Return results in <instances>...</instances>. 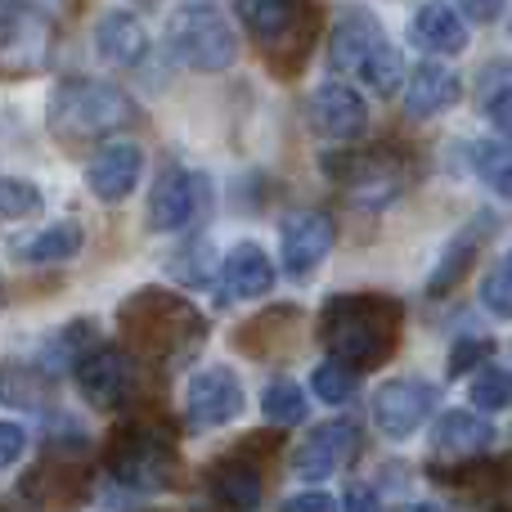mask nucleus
I'll return each mask as SVG.
<instances>
[{"label":"nucleus","instance_id":"obj_1","mask_svg":"<svg viewBox=\"0 0 512 512\" xmlns=\"http://www.w3.org/2000/svg\"><path fill=\"white\" fill-rule=\"evenodd\" d=\"M117 328L131 355L158 364V369H180L198 355L207 342V319L194 301H185L171 288H140L122 301Z\"/></svg>","mask_w":512,"mask_h":512},{"label":"nucleus","instance_id":"obj_2","mask_svg":"<svg viewBox=\"0 0 512 512\" xmlns=\"http://www.w3.org/2000/svg\"><path fill=\"white\" fill-rule=\"evenodd\" d=\"M405 333V306L382 292H337L319 310V342L355 369H382Z\"/></svg>","mask_w":512,"mask_h":512},{"label":"nucleus","instance_id":"obj_3","mask_svg":"<svg viewBox=\"0 0 512 512\" xmlns=\"http://www.w3.org/2000/svg\"><path fill=\"white\" fill-rule=\"evenodd\" d=\"M108 472L131 490H162L180 468L176 432L162 414H131L113 427L104 445Z\"/></svg>","mask_w":512,"mask_h":512},{"label":"nucleus","instance_id":"obj_4","mask_svg":"<svg viewBox=\"0 0 512 512\" xmlns=\"http://www.w3.org/2000/svg\"><path fill=\"white\" fill-rule=\"evenodd\" d=\"M131 122H135L131 95L108 86V81L68 77L50 95V131L63 135V140H99V135H113Z\"/></svg>","mask_w":512,"mask_h":512},{"label":"nucleus","instance_id":"obj_5","mask_svg":"<svg viewBox=\"0 0 512 512\" xmlns=\"http://www.w3.org/2000/svg\"><path fill=\"white\" fill-rule=\"evenodd\" d=\"M239 18L252 41L265 50L274 72L292 77L315 41V5L310 0H239Z\"/></svg>","mask_w":512,"mask_h":512},{"label":"nucleus","instance_id":"obj_6","mask_svg":"<svg viewBox=\"0 0 512 512\" xmlns=\"http://www.w3.org/2000/svg\"><path fill=\"white\" fill-rule=\"evenodd\" d=\"M90 477H95V468H90V459H86V441H81V436H72V441L50 436L45 454L32 463V472L18 481V490H23V499L32 508L59 512V508L81 504V499L90 495Z\"/></svg>","mask_w":512,"mask_h":512},{"label":"nucleus","instance_id":"obj_7","mask_svg":"<svg viewBox=\"0 0 512 512\" xmlns=\"http://www.w3.org/2000/svg\"><path fill=\"white\" fill-rule=\"evenodd\" d=\"M167 45L180 63L198 72H225L239 59V36H234L230 18L212 5H185L171 14Z\"/></svg>","mask_w":512,"mask_h":512},{"label":"nucleus","instance_id":"obj_8","mask_svg":"<svg viewBox=\"0 0 512 512\" xmlns=\"http://www.w3.org/2000/svg\"><path fill=\"white\" fill-rule=\"evenodd\" d=\"M54 23L32 0H0V77H32L50 63Z\"/></svg>","mask_w":512,"mask_h":512},{"label":"nucleus","instance_id":"obj_9","mask_svg":"<svg viewBox=\"0 0 512 512\" xmlns=\"http://www.w3.org/2000/svg\"><path fill=\"white\" fill-rule=\"evenodd\" d=\"M328 176L346 189L351 198H360L364 207H382L405 189V162L391 149H360V153H333L324 158Z\"/></svg>","mask_w":512,"mask_h":512},{"label":"nucleus","instance_id":"obj_10","mask_svg":"<svg viewBox=\"0 0 512 512\" xmlns=\"http://www.w3.org/2000/svg\"><path fill=\"white\" fill-rule=\"evenodd\" d=\"M436 400H441L436 382L396 378V382H382L378 400H373V418H378L382 436H391V441H405V436H414L418 427H423L427 418L436 414Z\"/></svg>","mask_w":512,"mask_h":512},{"label":"nucleus","instance_id":"obj_11","mask_svg":"<svg viewBox=\"0 0 512 512\" xmlns=\"http://www.w3.org/2000/svg\"><path fill=\"white\" fill-rule=\"evenodd\" d=\"M355 454H360V427L351 418H333V423L310 427V436L292 454V472L301 481H324L355 463Z\"/></svg>","mask_w":512,"mask_h":512},{"label":"nucleus","instance_id":"obj_12","mask_svg":"<svg viewBox=\"0 0 512 512\" xmlns=\"http://www.w3.org/2000/svg\"><path fill=\"white\" fill-rule=\"evenodd\" d=\"M441 481L468 512H512V454L508 459H468L441 472Z\"/></svg>","mask_w":512,"mask_h":512},{"label":"nucleus","instance_id":"obj_13","mask_svg":"<svg viewBox=\"0 0 512 512\" xmlns=\"http://www.w3.org/2000/svg\"><path fill=\"white\" fill-rule=\"evenodd\" d=\"M81 396L95 409H117L135 396V360L122 346H95L86 360L77 364Z\"/></svg>","mask_w":512,"mask_h":512},{"label":"nucleus","instance_id":"obj_14","mask_svg":"<svg viewBox=\"0 0 512 512\" xmlns=\"http://www.w3.org/2000/svg\"><path fill=\"white\" fill-rule=\"evenodd\" d=\"M243 414V382L234 378L225 364L203 369L185 391V418L203 432V427H225Z\"/></svg>","mask_w":512,"mask_h":512},{"label":"nucleus","instance_id":"obj_15","mask_svg":"<svg viewBox=\"0 0 512 512\" xmlns=\"http://www.w3.org/2000/svg\"><path fill=\"white\" fill-rule=\"evenodd\" d=\"M333 239H337V225H333L328 212H319V207L292 212L288 221H283V239H279L283 270H288L292 279H306V274L328 256Z\"/></svg>","mask_w":512,"mask_h":512},{"label":"nucleus","instance_id":"obj_16","mask_svg":"<svg viewBox=\"0 0 512 512\" xmlns=\"http://www.w3.org/2000/svg\"><path fill=\"white\" fill-rule=\"evenodd\" d=\"M207 198V180L198 171H185V167H171L158 176L149 194V230L153 234H171L180 225H189L198 216Z\"/></svg>","mask_w":512,"mask_h":512},{"label":"nucleus","instance_id":"obj_17","mask_svg":"<svg viewBox=\"0 0 512 512\" xmlns=\"http://www.w3.org/2000/svg\"><path fill=\"white\" fill-rule=\"evenodd\" d=\"M310 126L324 140H360L364 126H369V108L346 81H324L310 95Z\"/></svg>","mask_w":512,"mask_h":512},{"label":"nucleus","instance_id":"obj_18","mask_svg":"<svg viewBox=\"0 0 512 512\" xmlns=\"http://www.w3.org/2000/svg\"><path fill=\"white\" fill-rule=\"evenodd\" d=\"M382 41H387V32H382L378 18L364 5H346L333 23V36H328V63H333L337 72H355V77H360L364 59H369Z\"/></svg>","mask_w":512,"mask_h":512},{"label":"nucleus","instance_id":"obj_19","mask_svg":"<svg viewBox=\"0 0 512 512\" xmlns=\"http://www.w3.org/2000/svg\"><path fill=\"white\" fill-rule=\"evenodd\" d=\"M144 171V153L140 144H108V149L95 153V162L86 167V185L99 203H122L135 189Z\"/></svg>","mask_w":512,"mask_h":512},{"label":"nucleus","instance_id":"obj_20","mask_svg":"<svg viewBox=\"0 0 512 512\" xmlns=\"http://www.w3.org/2000/svg\"><path fill=\"white\" fill-rule=\"evenodd\" d=\"M490 445H495V427H490L486 418L468 414V409H450V414H441L432 427V450L450 463L481 459Z\"/></svg>","mask_w":512,"mask_h":512},{"label":"nucleus","instance_id":"obj_21","mask_svg":"<svg viewBox=\"0 0 512 512\" xmlns=\"http://www.w3.org/2000/svg\"><path fill=\"white\" fill-rule=\"evenodd\" d=\"M409 41L427 54H463L468 50V23H463L445 0H427V5L409 18Z\"/></svg>","mask_w":512,"mask_h":512},{"label":"nucleus","instance_id":"obj_22","mask_svg":"<svg viewBox=\"0 0 512 512\" xmlns=\"http://www.w3.org/2000/svg\"><path fill=\"white\" fill-rule=\"evenodd\" d=\"M221 288L230 301H252L274 288V265L256 243H239L221 261Z\"/></svg>","mask_w":512,"mask_h":512},{"label":"nucleus","instance_id":"obj_23","mask_svg":"<svg viewBox=\"0 0 512 512\" xmlns=\"http://www.w3.org/2000/svg\"><path fill=\"white\" fill-rule=\"evenodd\" d=\"M207 490L221 508L230 512H256L261 508V472L252 468V459H243L234 450V459H221L212 472H207Z\"/></svg>","mask_w":512,"mask_h":512},{"label":"nucleus","instance_id":"obj_24","mask_svg":"<svg viewBox=\"0 0 512 512\" xmlns=\"http://www.w3.org/2000/svg\"><path fill=\"white\" fill-rule=\"evenodd\" d=\"M95 45L108 63L135 68V63H144V54H149V32H144V23L131 14V9H113V14L99 18Z\"/></svg>","mask_w":512,"mask_h":512},{"label":"nucleus","instance_id":"obj_25","mask_svg":"<svg viewBox=\"0 0 512 512\" xmlns=\"http://www.w3.org/2000/svg\"><path fill=\"white\" fill-rule=\"evenodd\" d=\"M490 230H495V216H477V221H472L468 230L445 248V256L436 261V270H432V279H427V292H432V297H445L450 288H459L463 274H468L472 261L481 256V243H486Z\"/></svg>","mask_w":512,"mask_h":512},{"label":"nucleus","instance_id":"obj_26","mask_svg":"<svg viewBox=\"0 0 512 512\" xmlns=\"http://www.w3.org/2000/svg\"><path fill=\"white\" fill-rule=\"evenodd\" d=\"M454 99H459V77L450 68H441V63H418V72L405 86V113L423 122V117L445 113Z\"/></svg>","mask_w":512,"mask_h":512},{"label":"nucleus","instance_id":"obj_27","mask_svg":"<svg viewBox=\"0 0 512 512\" xmlns=\"http://www.w3.org/2000/svg\"><path fill=\"white\" fill-rule=\"evenodd\" d=\"M81 243H86V230H81L77 221H59V225H50V230H41L36 239L18 243V261H27V265H59V261H68V256H77Z\"/></svg>","mask_w":512,"mask_h":512},{"label":"nucleus","instance_id":"obj_28","mask_svg":"<svg viewBox=\"0 0 512 512\" xmlns=\"http://www.w3.org/2000/svg\"><path fill=\"white\" fill-rule=\"evenodd\" d=\"M50 369H27V364H5L0 369V400L14 409H41L54 391Z\"/></svg>","mask_w":512,"mask_h":512},{"label":"nucleus","instance_id":"obj_29","mask_svg":"<svg viewBox=\"0 0 512 512\" xmlns=\"http://www.w3.org/2000/svg\"><path fill=\"white\" fill-rule=\"evenodd\" d=\"M472 167L499 198H512V140H481L472 149Z\"/></svg>","mask_w":512,"mask_h":512},{"label":"nucleus","instance_id":"obj_30","mask_svg":"<svg viewBox=\"0 0 512 512\" xmlns=\"http://www.w3.org/2000/svg\"><path fill=\"white\" fill-rule=\"evenodd\" d=\"M310 387H315V396L328 400V405H346V400L355 396V387H360V369L333 355V360H324L310 373Z\"/></svg>","mask_w":512,"mask_h":512},{"label":"nucleus","instance_id":"obj_31","mask_svg":"<svg viewBox=\"0 0 512 512\" xmlns=\"http://www.w3.org/2000/svg\"><path fill=\"white\" fill-rule=\"evenodd\" d=\"M261 414L270 418V423H279V427H292V423L306 418V396H301L297 382L274 378L270 387L261 391Z\"/></svg>","mask_w":512,"mask_h":512},{"label":"nucleus","instance_id":"obj_32","mask_svg":"<svg viewBox=\"0 0 512 512\" xmlns=\"http://www.w3.org/2000/svg\"><path fill=\"white\" fill-rule=\"evenodd\" d=\"M95 324H86V319H77V324H68L59 337H54V351H50V364L45 369L59 373V369H77L81 360H86L90 351H95Z\"/></svg>","mask_w":512,"mask_h":512},{"label":"nucleus","instance_id":"obj_33","mask_svg":"<svg viewBox=\"0 0 512 512\" xmlns=\"http://www.w3.org/2000/svg\"><path fill=\"white\" fill-rule=\"evenodd\" d=\"M360 77L369 81V90H378V95H396L400 81H405V59H400V50L391 41H382L378 50L364 59Z\"/></svg>","mask_w":512,"mask_h":512},{"label":"nucleus","instance_id":"obj_34","mask_svg":"<svg viewBox=\"0 0 512 512\" xmlns=\"http://www.w3.org/2000/svg\"><path fill=\"white\" fill-rule=\"evenodd\" d=\"M41 212V189L32 180H14L0 176V225L9 221H27V216Z\"/></svg>","mask_w":512,"mask_h":512},{"label":"nucleus","instance_id":"obj_35","mask_svg":"<svg viewBox=\"0 0 512 512\" xmlns=\"http://www.w3.org/2000/svg\"><path fill=\"white\" fill-rule=\"evenodd\" d=\"M468 396H472V405L477 409H486V414H499V409H508V400H512V378L504 369H481L477 378H472V387H468Z\"/></svg>","mask_w":512,"mask_h":512},{"label":"nucleus","instance_id":"obj_36","mask_svg":"<svg viewBox=\"0 0 512 512\" xmlns=\"http://www.w3.org/2000/svg\"><path fill=\"white\" fill-rule=\"evenodd\" d=\"M481 301L490 306V315L512 319V252L490 265L486 283H481Z\"/></svg>","mask_w":512,"mask_h":512},{"label":"nucleus","instance_id":"obj_37","mask_svg":"<svg viewBox=\"0 0 512 512\" xmlns=\"http://www.w3.org/2000/svg\"><path fill=\"white\" fill-rule=\"evenodd\" d=\"M490 355V342H481V337H463V342H454V351H450V378H459V373H468L477 360H486Z\"/></svg>","mask_w":512,"mask_h":512},{"label":"nucleus","instance_id":"obj_38","mask_svg":"<svg viewBox=\"0 0 512 512\" xmlns=\"http://www.w3.org/2000/svg\"><path fill=\"white\" fill-rule=\"evenodd\" d=\"M27 450V432L18 423H0V468H9V463H18Z\"/></svg>","mask_w":512,"mask_h":512},{"label":"nucleus","instance_id":"obj_39","mask_svg":"<svg viewBox=\"0 0 512 512\" xmlns=\"http://www.w3.org/2000/svg\"><path fill=\"white\" fill-rule=\"evenodd\" d=\"M486 113H490V122H495V131H504L508 140H512V86H508V90H499V95L490 99Z\"/></svg>","mask_w":512,"mask_h":512},{"label":"nucleus","instance_id":"obj_40","mask_svg":"<svg viewBox=\"0 0 512 512\" xmlns=\"http://www.w3.org/2000/svg\"><path fill=\"white\" fill-rule=\"evenodd\" d=\"M454 5H459L472 23H495L499 9H504V0H454Z\"/></svg>","mask_w":512,"mask_h":512},{"label":"nucleus","instance_id":"obj_41","mask_svg":"<svg viewBox=\"0 0 512 512\" xmlns=\"http://www.w3.org/2000/svg\"><path fill=\"white\" fill-rule=\"evenodd\" d=\"M283 512H337V504H333L328 495H319V490H306V495L288 499V504H283Z\"/></svg>","mask_w":512,"mask_h":512},{"label":"nucleus","instance_id":"obj_42","mask_svg":"<svg viewBox=\"0 0 512 512\" xmlns=\"http://www.w3.org/2000/svg\"><path fill=\"white\" fill-rule=\"evenodd\" d=\"M342 512H378V495L369 486H351L342 499Z\"/></svg>","mask_w":512,"mask_h":512},{"label":"nucleus","instance_id":"obj_43","mask_svg":"<svg viewBox=\"0 0 512 512\" xmlns=\"http://www.w3.org/2000/svg\"><path fill=\"white\" fill-rule=\"evenodd\" d=\"M405 512H436V508H405Z\"/></svg>","mask_w":512,"mask_h":512}]
</instances>
